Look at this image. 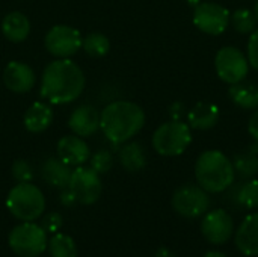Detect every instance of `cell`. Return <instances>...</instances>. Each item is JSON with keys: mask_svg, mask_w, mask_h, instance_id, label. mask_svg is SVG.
<instances>
[{"mask_svg": "<svg viewBox=\"0 0 258 257\" xmlns=\"http://www.w3.org/2000/svg\"><path fill=\"white\" fill-rule=\"evenodd\" d=\"M89 161H91V168H92L95 173H98V174L107 173V171L112 168V165H113V156H112V153H109L107 150H100V151H97L95 155H92V156L89 158Z\"/></svg>", "mask_w": 258, "mask_h": 257, "instance_id": "obj_28", "label": "cell"}, {"mask_svg": "<svg viewBox=\"0 0 258 257\" xmlns=\"http://www.w3.org/2000/svg\"><path fill=\"white\" fill-rule=\"evenodd\" d=\"M246 58L251 67H254L258 70V29H255L249 39H248V45H246Z\"/></svg>", "mask_w": 258, "mask_h": 257, "instance_id": "obj_30", "label": "cell"}, {"mask_svg": "<svg viewBox=\"0 0 258 257\" xmlns=\"http://www.w3.org/2000/svg\"><path fill=\"white\" fill-rule=\"evenodd\" d=\"M236 201L246 209H258V180L251 179L242 183L236 192Z\"/></svg>", "mask_w": 258, "mask_h": 257, "instance_id": "obj_27", "label": "cell"}, {"mask_svg": "<svg viewBox=\"0 0 258 257\" xmlns=\"http://www.w3.org/2000/svg\"><path fill=\"white\" fill-rule=\"evenodd\" d=\"M198 185L212 194H219L233 186L236 170L233 161L219 150H207L200 155L195 164Z\"/></svg>", "mask_w": 258, "mask_h": 257, "instance_id": "obj_3", "label": "cell"}, {"mask_svg": "<svg viewBox=\"0 0 258 257\" xmlns=\"http://www.w3.org/2000/svg\"><path fill=\"white\" fill-rule=\"evenodd\" d=\"M9 212L21 221H35L44 214L45 198L41 189L30 182L15 185L6 198Z\"/></svg>", "mask_w": 258, "mask_h": 257, "instance_id": "obj_4", "label": "cell"}, {"mask_svg": "<svg viewBox=\"0 0 258 257\" xmlns=\"http://www.w3.org/2000/svg\"><path fill=\"white\" fill-rule=\"evenodd\" d=\"M62 227V217L57 212H51L44 217L42 220V229L47 233H57L59 229Z\"/></svg>", "mask_w": 258, "mask_h": 257, "instance_id": "obj_31", "label": "cell"}, {"mask_svg": "<svg viewBox=\"0 0 258 257\" xmlns=\"http://www.w3.org/2000/svg\"><path fill=\"white\" fill-rule=\"evenodd\" d=\"M11 250L20 257H38L47 250V232L42 226L33 221H23V224L12 229L8 238Z\"/></svg>", "mask_w": 258, "mask_h": 257, "instance_id": "obj_6", "label": "cell"}, {"mask_svg": "<svg viewBox=\"0 0 258 257\" xmlns=\"http://www.w3.org/2000/svg\"><path fill=\"white\" fill-rule=\"evenodd\" d=\"M156 257H175V254H174V253H172L169 248H165V247H162V248H159V250H157Z\"/></svg>", "mask_w": 258, "mask_h": 257, "instance_id": "obj_34", "label": "cell"}, {"mask_svg": "<svg viewBox=\"0 0 258 257\" xmlns=\"http://www.w3.org/2000/svg\"><path fill=\"white\" fill-rule=\"evenodd\" d=\"M119 162L124 170L130 173H138L147 165V155L139 142H124L119 150Z\"/></svg>", "mask_w": 258, "mask_h": 257, "instance_id": "obj_22", "label": "cell"}, {"mask_svg": "<svg viewBox=\"0 0 258 257\" xmlns=\"http://www.w3.org/2000/svg\"><path fill=\"white\" fill-rule=\"evenodd\" d=\"M68 127L80 138H89L100 129V112L91 105H82L73 111Z\"/></svg>", "mask_w": 258, "mask_h": 257, "instance_id": "obj_15", "label": "cell"}, {"mask_svg": "<svg viewBox=\"0 0 258 257\" xmlns=\"http://www.w3.org/2000/svg\"><path fill=\"white\" fill-rule=\"evenodd\" d=\"M204 257H228L227 254H224V253H221V251H209V253H206V256Z\"/></svg>", "mask_w": 258, "mask_h": 257, "instance_id": "obj_35", "label": "cell"}, {"mask_svg": "<svg viewBox=\"0 0 258 257\" xmlns=\"http://www.w3.org/2000/svg\"><path fill=\"white\" fill-rule=\"evenodd\" d=\"M144 126V109L128 100L112 101L100 112V129L115 145L128 142L142 130Z\"/></svg>", "mask_w": 258, "mask_h": 257, "instance_id": "obj_2", "label": "cell"}, {"mask_svg": "<svg viewBox=\"0 0 258 257\" xmlns=\"http://www.w3.org/2000/svg\"><path fill=\"white\" fill-rule=\"evenodd\" d=\"M237 250L248 257H258V211L249 214L239 226L234 238Z\"/></svg>", "mask_w": 258, "mask_h": 257, "instance_id": "obj_16", "label": "cell"}, {"mask_svg": "<svg viewBox=\"0 0 258 257\" xmlns=\"http://www.w3.org/2000/svg\"><path fill=\"white\" fill-rule=\"evenodd\" d=\"M67 188L73 192L79 204H94L103 191L98 173L86 167H77L71 173Z\"/></svg>", "mask_w": 258, "mask_h": 257, "instance_id": "obj_11", "label": "cell"}, {"mask_svg": "<svg viewBox=\"0 0 258 257\" xmlns=\"http://www.w3.org/2000/svg\"><path fill=\"white\" fill-rule=\"evenodd\" d=\"M60 201H62L63 206H68V208L77 203L76 197L73 195V192H71L68 188H63V191H62V194H60Z\"/></svg>", "mask_w": 258, "mask_h": 257, "instance_id": "obj_33", "label": "cell"}, {"mask_svg": "<svg viewBox=\"0 0 258 257\" xmlns=\"http://www.w3.org/2000/svg\"><path fill=\"white\" fill-rule=\"evenodd\" d=\"M248 132H249V135H251L255 141H258V109L251 115V118H249Z\"/></svg>", "mask_w": 258, "mask_h": 257, "instance_id": "obj_32", "label": "cell"}, {"mask_svg": "<svg viewBox=\"0 0 258 257\" xmlns=\"http://www.w3.org/2000/svg\"><path fill=\"white\" fill-rule=\"evenodd\" d=\"M230 21L234 27L236 32L242 33V35H248L252 33L257 29V18L254 11L246 9V8H240L237 11H234L230 15Z\"/></svg>", "mask_w": 258, "mask_h": 257, "instance_id": "obj_26", "label": "cell"}, {"mask_svg": "<svg viewBox=\"0 0 258 257\" xmlns=\"http://www.w3.org/2000/svg\"><path fill=\"white\" fill-rule=\"evenodd\" d=\"M51 121H53V111L50 105L44 101H35L33 105H30L23 118L24 127L30 133H41L47 130Z\"/></svg>", "mask_w": 258, "mask_h": 257, "instance_id": "obj_18", "label": "cell"}, {"mask_svg": "<svg viewBox=\"0 0 258 257\" xmlns=\"http://www.w3.org/2000/svg\"><path fill=\"white\" fill-rule=\"evenodd\" d=\"M71 167L67 165L65 162H62L59 158H50L42 164L41 168V174L42 179L50 183L51 186L56 188H67L70 177H71Z\"/></svg>", "mask_w": 258, "mask_h": 257, "instance_id": "obj_20", "label": "cell"}, {"mask_svg": "<svg viewBox=\"0 0 258 257\" xmlns=\"http://www.w3.org/2000/svg\"><path fill=\"white\" fill-rule=\"evenodd\" d=\"M11 173H12V177L18 182V183H27V182H32L33 179V168L32 165L24 161V159H18L12 164V168H11Z\"/></svg>", "mask_w": 258, "mask_h": 257, "instance_id": "obj_29", "label": "cell"}, {"mask_svg": "<svg viewBox=\"0 0 258 257\" xmlns=\"http://www.w3.org/2000/svg\"><path fill=\"white\" fill-rule=\"evenodd\" d=\"M82 48L92 58H101L109 53L110 42L106 35H103L100 32H92L83 38Z\"/></svg>", "mask_w": 258, "mask_h": 257, "instance_id": "obj_25", "label": "cell"}, {"mask_svg": "<svg viewBox=\"0 0 258 257\" xmlns=\"http://www.w3.org/2000/svg\"><path fill=\"white\" fill-rule=\"evenodd\" d=\"M57 158L70 167H82L89 158V147L83 138L77 135H68L57 142Z\"/></svg>", "mask_w": 258, "mask_h": 257, "instance_id": "obj_14", "label": "cell"}, {"mask_svg": "<svg viewBox=\"0 0 258 257\" xmlns=\"http://www.w3.org/2000/svg\"><path fill=\"white\" fill-rule=\"evenodd\" d=\"M83 36L82 33L68 24H56L53 26L44 39L45 48L50 55L65 59L76 55L82 48Z\"/></svg>", "mask_w": 258, "mask_h": 257, "instance_id": "obj_9", "label": "cell"}, {"mask_svg": "<svg viewBox=\"0 0 258 257\" xmlns=\"http://www.w3.org/2000/svg\"><path fill=\"white\" fill-rule=\"evenodd\" d=\"M2 33L11 42H23L30 33V21L24 14L12 11L2 20Z\"/></svg>", "mask_w": 258, "mask_h": 257, "instance_id": "obj_19", "label": "cell"}, {"mask_svg": "<svg viewBox=\"0 0 258 257\" xmlns=\"http://www.w3.org/2000/svg\"><path fill=\"white\" fill-rule=\"evenodd\" d=\"M215 68L221 80L228 85L239 83L246 79L249 73V62L246 55L237 47H222L215 58Z\"/></svg>", "mask_w": 258, "mask_h": 257, "instance_id": "obj_8", "label": "cell"}, {"mask_svg": "<svg viewBox=\"0 0 258 257\" xmlns=\"http://www.w3.org/2000/svg\"><path fill=\"white\" fill-rule=\"evenodd\" d=\"M236 174L242 179H252L258 174V141L248 150H243L233 158Z\"/></svg>", "mask_w": 258, "mask_h": 257, "instance_id": "obj_23", "label": "cell"}, {"mask_svg": "<svg viewBox=\"0 0 258 257\" xmlns=\"http://www.w3.org/2000/svg\"><path fill=\"white\" fill-rule=\"evenodd\" d=\"M151 142L153 148L160 156H180L192 142L190 127L181 120H171L156 129Z\"/></svg>", "mask_w": 258, "mask_h": 257, "instance_id": "obj_5", "label": "cell"}, {"mask_svg": "<svg viewBox=\"0 0 258 257\" xmlns=\"http://www.w3.org/2000/svg\"><path fill=\"white\" fill-rule=\"evenodd\" d=\"M48 251L51 257H77L76 242L63 233H54V236L50 238Z\"/></svg>", "mask_w": 258, "mask_h": 257, "instance_id": "obj_24", "label": "cell"}, {"mask_svg": "<svg viewBox=\"0 0 258 257\" xmlns=\"http://www.w3.org/2000/svg\"><path fill=\"white\" fill-rule=\"evenodd\" d=\"M36 82L35 71L30 65L21 62V61H12L9 62L3 70V83L5 86L17 94L29 92Z\"/></svg>", "mask_w": 258, "mask_h": 257, "instance_id": "obj_13", "label": "cell"}, {"mask_svg": "<svg viewBox=\"0 0 258 257\" xmlns=\"http://www.w3.org/2000/svg\"><path fill=\"white\" fill-rule=\"evenodd\" d=\"M85 74L70 58L50 62L41 77V97L51 105H67L77 100L85 89Z\"/></svg>", "mask_w": 258, "mask_h": 257, "instance_id": "obj_1", "label": "cell"}, {"mask_svg": "<svg viewBox=\"0 0 258 257\" xmlns=\"http://www.w3.org/2000/svg\"><path fill=\"white\" fill-rule=\"evenodd\" d=\"M201 233L207 242L213 245H222L233 238L234 221L227 211L213 209L204 214L201 221Z\"/></svg>", "mask_w": 258, "mask_h": 257, "instance_id": "obj_12", "label": "cell"}, {"mask_svg": "<svg viewBox=\"0 0 258 257\" xmlns=\"http://www.w3.org/2000/svg\"><path fill=\"white\" fill-rule=\"evenodd\" d=\"M230 11L215 2H201L195 6L194 23L207 35H221L230 24Z\"/></svg>", "mask_w": 258, "mask_h": 257, "instance_id": "obj_10", "label": "cell"}, {"mask_svg": "<svg viewBox=\"0 0 258 257\" xmlns=\"http://www.w3.org/2000/svg\"><path fill=\"white\" fill-rule=\"evenodd\" d=\"M254 14H255V18H257L258 21V0L257 3H255V6H254Z\"/></svg>", "mask_w": 258, "mask_h": 257, "instance_id": "obj_36", "label": "cell"}, {"mask_svg": "<svg viewBox=\"0 0 258 257\" xmlns=\"http://www.w3.org/2000/svg\"><path fill=\"white\" fill-rule=\"evenodd\" d=\"M219 108L215 103L200 101L187 114V124L195 130H209L219 121Z\"/></svg>", "mask_w": 258, "mask_h": 257, "instance_id": "obj_17", "label": "cell"}, {"mask_svg": "<svg viewBox=\"0 0 258 257\" xmlns=\"http://www.w3.org/2000/svg\"><path fill=\"white\" fill-rule=\"evenodd\" d=\"M231 101L242 109H258V85L254 82L233 83L228 89Z\"/></svg>", "mask_w": 258, "mask_h": 257, "instance_id": "obj_21", "label": "cell"}, {"mask_svg": "<svg viewBox=\"0 0 258 257\" xmlns=\"http://www.w3.org/2000/svg\"><path fill=\"white\" fill-rule=\"evenodd\" d=\"M172 209L184 218H200L210 208L209 192L200 185H183L172 195Z\"/></svg>", "mask_w": 258, "mask_h": 257, "instance_id": "obj_7", "label": "cell"}]
</instances>
